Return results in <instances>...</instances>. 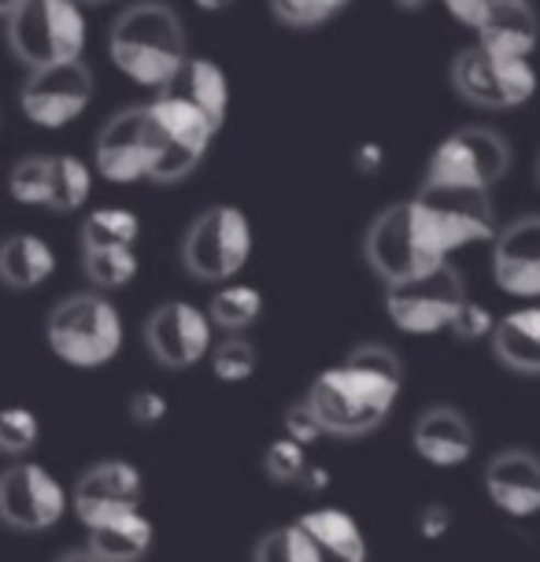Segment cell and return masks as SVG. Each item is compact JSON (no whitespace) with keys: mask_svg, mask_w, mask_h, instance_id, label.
<instances>
[{"mask_svg":"<svg viewBox=\"0 0 540 562\" xmlns=\"http://www.w3.org/2000/svg\"><path fill=\"white\" fill-rule=\"evenodd\" d=\"M400 389L404 363L396 351L385 345H359L348 351L345 363L323 370L304 400L323 422L326 437H363L393 415Z\"/></svg>","mask_w":540,"mask_h":562,"instance_id":"cell-1","label":"cell"},{"mask_svg":"<svg viewBox=\"0 0 540 562\" xmlns=\"http://www.w3.org/2000/svg\"><path fill=\"white\" fill-rule=\"evenodd\" d=\"M108 53H112L115 67L123 70L130 82L164 89L189 56L182 19H178L171 4L142 0V4L126 8L115 19L112 37H108Z\"/></svg>","mask_w":540,"mask_h":562,"instance_id":"cell-2","label":"cell"},{"mask_svg":"<svg viewBox=\"0 0 540 562\" xmlns=\"http://www.w3.org/2000/svg\"><path fill=\"white\" fill-rule=\"evenodd\" d=\"M45 337L67 367L97 370L123 348V315L104 293H75L53 307Z\"/></svg>","mask_w":540,"mask_h":562,"instance_id":"cell-3","label":"cell"},{"mask_svg":"<svg viewBox=\"0 0 540 562\" xmlns=\"http://www.w3.org/2000/svg\"><path fill=\"white\" fill-rule=\"evenodd\" d=\"M8 45L26 67L78 59L86 48V15L78 0H23L8 15Z\"/></svg>","mask_w":540,"mask_h":562,"instance_id":"cell-4","label":"cell"},{"mask_svg":"<svg viewBox=\"0 0 540 562\" xmlns=\"http://www.w3.org/2000/svg\"><path fill=\"white\" fill-rule=\"evenodd\" d=\"M511 167V145L488 126L455 130L429 156L423 189H452V193H488Z\"/></svg>","mask_w":540,"mask_h":562,"instance_id":"cell-5","label":"cell"},{"mask_svg":"<svg viewBox=\"0 0 540 562\" xmlns=\"http://www.w3.org/2000/svg\"><path fill=\"white\" fill-rule=\"evenodd\" d=\"M252 256V223L241 207L215 204L200 211L182 240V263L196 281H223L237 278Z\"/></svg>","mask_w":540,"mask_h":562,"instance_id":"cell-6","label":"cell"},{"mask_svg":"<svg viewBox=\"0 0 540 562\" xmlns=\"http://www.w3.org/2000/svg\"><path fill=\"white\" fill-rule=\"evenodd\" d=\"M463 300H466L463 274L452 267V259H445L441 267L426 270V274L385 285V315L404 334L434 337L448 329Z\"/></svg>","mask_w":540,"mask_h":562,"instance_id":"cell-7","label":"cell"},{"mask_svg":"<svg viewBox=\"0 0 540 562\" xmlns=\"http://www.w3.org/2000/svg\"><path fill=\"white\" fill-rule=\"evenodd\" d=\"M455 93L485 112H511L537 93V70L529 56H499L493 48L470 45L452 64Z\"/></svg>","mask_w":540,"mask_h":562,"instance_id":"cell-8","label":"cell"},{"mask_svg":"<svg viewBox=\"0 0 540 562\" xmlns=\"http://www.w3.org/2000/svg\"><path fill=\"white\" fill-rule=\"evenodd\" d=\"M159 123L153 115V104H137L126 112L112 115L97 137V170L115 186L145 182L153 178L156 156H159Z\"/></svg>","mask_w":540,"mask_h":562,"instance_id":"cell-9","label":"cell"},{"mask_svg":"<svg viewBox=\"0 0 540 562\" xmlns=\"http://www.w3.org/2000/svg\"><path fill=\"white\" fill-rule=\"evenodd\" d=\"M153 115L159 123L164 145H159V156H156V167H153V178H148V182L175 186L204 164V156H207V148H212L218 130L207 123L193 104H185V100H178L171 93H159L153 100Z\"/></svg>","mask_w":540,"mask_h":562,"instance_id":"cell-10","label":"cell"},{"mask_svg":"<svg viewBox=\"0 0 540 562\" xmlns=\"http://www.w3.org/2000/svg\"><path fill=\"white\" fill-rule=\"evenodd\" d=\"M89 100H93V70L82 64V56L48 67H30L23 86V112L30 123L42 130H59L75 123L89 108Z\"/></svg>","mask_w":540,"mask_h":562,"instance_id":"cell-11","label":"cell"},{"mask_svg":"<svg viewBox=\"0 0 540 562\" xmlns=\"http://www.w3.org/2000/svg\"><path fill=\"white\" fill-rule=\"evenodd\" d=\"M67 515V492L42 463H15L0 474V521L23 533L53 529Z\"/></svg>","mask_w":540,"mask_h":562,"instance_id":"cell-12","label":"cell"},{"mask_svg":"<svg viewBox=\"0 0 540 562\" xmlns=\"http://www.w3.org/2000/svg\"><path fill=\"white\" fill-rule=\"evenodd\" d=\"M215 323L207 311H200L185 300L159 304L145 323V345L153 359L167 370H189L212 356Z\"/></svg>","mask_w":540,"mask_h":562,"instance_id":"cell-13","label":"cell"},{"mask_svg":"<svg viewBox=\"0 0 540 562\" xmlns=\"http://www.w3.org/2000/svg\"><path fill=\"white\" fill-rule=\"evenodd\" d=\"M142 496H145L142 470L134 463H123V459H104V463L89 467L86 474L75 481L71 507L78 521L89 529L104 518H115V515H123V510L142 507Z\"/></svg>","mask_w":540,"mask_h":562,"instance_id":"cell-14","label":"cell"},{"mask_svg":"<svg viewBox=\"0 0 540 562\" xmlns=\"http://www.w3.org/2000/svg\"><path fill=\"white\" fill-rule=\"evenodd\" d=\"M496 285L511 296L540 300V215L515 218L493 237Z\"/></svg>","mask_w":540,"mask_h":562,"instance_id":"cell-15","label":"cell"},{"mask_svg":"<svg viewBox=\"0 0 540 562\" xmlns=\"http://www.w3.org/2000/svg\"><path fill=\"white\" fill-rule=\"evenodd\" d=\"M485 492L507 518L540 515V459L526 448H504L485 467Z\"/></svg>","mask_w":540,"mask_h":562,"instance_id":"cell-16","label":"cell"},{"mask_svg":"<svg viewBox=\"0 0 540 562\" xmlns=\"http://www.w3.org/2000/svg\"><path fill=\"white\" fill-rule=\"evenodd\" d=\"M412 445L429 467H463L474 456V426L463 411L437 404L415 418Z\"/></svg>","mask_w":540,"mask_h":562,"instance_id":"cell-17","label":"cell"},{"mask_svg":"<svg viewBox=\"0 0 540 562\" xmlns=\"http://www.w3.org/2000/svg\"><path fill=\"white\" fill-rule=\"evenodd\" d=\"M159 93H171L178 100H185V104H193L215 130H223L226 112H229V78L215 59L185 56L182 67L175 70L171 82L159 89Z\"/></svg>","mask_w":540,"mask_h":562,"instance_id":"cell-18","label":"cell"},{"mask_svg":"<svg viewBox=\"0 0 540 562\" xmlns=\"http://www.w3.org/2000/svg\"><path fill=\"white\" fill-rule=\"evenodd\" d=\"M477 45L493 48L499 56H529L540 42V19L529 8V0H511V4L488 12L474 26Z\"/></svg>","mask_w":540,"mask_h":562,"instance_id":"cell-19","label":"cell"},{"mask_svg":"<svg viewBox=\"0 0 540 562\" xmlns=\"http://www.w3.org/2000/svg\"><path fill=\"white\" fill-rule=\"evenodd\" d=\"M148 548H153V521L142 515V507L89 526L93 562H137L148 555Z\"/></svg>","mask_w":540,"mask_h":562,"instance_id":"cell-20","label":"cell"},{"mask_svg":"<svg viewBox=\"0 0 540 562\" xmlns=\"http://www.w3.org/2000/svg\"><path fill=\"white\" fill-rule=\"evenodd\" d=\"M496 359L515 374H540V307H518L493 326Z\"/></svg>","mask_w":540,"mask_h":562,"instance_id":"cell-21","label":"cell"},{"mask_svg":"<svg viewBox=\"0 0 540 562\" xmlns=\"http://www.w3.org/2000/svg\"><path fill=\"white\" fill-rule=\"evenodd\" d=\"M56 252L37 234H12L0 240V281L12 289H37L53 278Z\"/></svg>","mask_w":540,"mask_h":562,"instance_id":"cell-22","label":"cell"},{"mask_svg":"<svg viewBox=\"0 0 540 562\" xmlns=\"http://www.w3.org/2000/svg\"><path fill=\"white\" fill-rule=\"evenodd\" d=\"M300 526L315 537L323 559L337 562H363L367 559V537L359 529V521L341 507H315L300 518Z\"/></svg>","mask_w":540,"mask_h":562,"instance_id":"cell-23","label":"cell"},{"mask_svg":"<svg viewBox=\"0 0 540 562\" xmlns=\"http://www.w3.org/2000/svg\"><path fill=\"white\" fill-rule=\"evenodd\" d=\"M93 193V170H89L78 156H48V204L67 215L78 211Z\"/></svg>","mask_w":540,"mask_h":562,"instance_id":"cell-24","label":"cell"},{"mask_svg":"<svg viewBox=\"0 0 540 562\" xmlns=\"http://www.w3.org/2000/svg\"><path fill=\"white\" fill-rule=\"evenodd\" d=\"M142 218L126 207H97L82 223V248H134Z\"/></svg>","mask_w":540,"mask_h":562,"instance_id":"cell-25","label":"cell"},{"mask_svg":"<svg viewBox=\"0 0 540 562\" xmlns=\"http://www.w3.org/2000/svg\"><path fill=\"white\" fill-rule=\"evenodd\" d=\"M212 323L218 329H229V334H241L263 315V293L252 285H237L234 278L223 281V289L212 296V307H207Z\"/></svg>","mask_w":540,"mask_h":562,"instance_id":"cell-26","label":"cell"},{"mask_svg":"<svg viewBox=\"0 0 540 562\" xmlns=\"http://www.w3.org/2000/svg\"><path fill=\"white\" fill-rule=\"evenodd\" d=\"M252 559H259V562H323V551H318L315 537L307 533L296 518V521H289V526L270 529L267 537H259Z\"/></svg>","mask_w":540,"mask_h":562,"instance_id":"cell-27","label":"cell"},{"mask_svg":"<svg viewBox=\"0 0 540 562\" xmlns=\"http://www.w3.org/2000/svg\"><path fill=\"white\" fill-rule=\"evenodd\" d=\"M82 267L97 289H123L137 278L142 259L134 248H82Z\"/></svg>","mask_w":540,"mask_h":562,"instance_id":"cell-28","label":"cell"},{"mask_svg":"<svg viewBox=\"0 0 540 562\" xmlns=\"http://www.w3.org/2000/svg\"><path fill=\"white\" fill-rule=\"evenodd\" d=\"M42 440V422L30 407H0V451L26 456Z\"/></svg>","mask_w":540,"mask_h":562,"instance_id":"cell-29","label":"cell"},{"mask_svg":"<svg viewBox=\"0 0 540 562\" xmlns=\"http://www.w3.org/2000/svg\"><path fill=\"white\" fill-rule=\"evenodd\" d=\"M348 4H352V0H270V12H274L278 23L307 30V26L329 23V19L337 12H345Z\"/></svg>","mask_w":540,"mask_h":562,"instance_id":"cell-30","label":"cell"},{"mask_svg":"<svg viewBox=\"0 0 540 562\" xmlns=\"http://www.w3.org/2000/svg\"><path fill=\"white\" fill-rule=\"evenodd\" d=\"M8 189L19 204L30 207H45L48 204V156H26L12 167Z\"/></svg>","mask_w":540,"mask_h":562,"instance_id":"cell-31","label":"cell"},{"mask_svg":"<svg viewBox=\"0 0 540 562\" xmlns=\"http://www.w3.org/2000/svg\"><path fill=\"white\" fill-rule=\"evenodd\" d=\"M259 367V351L252 340L245 337H229L218 348H212V370L223 381H248Z\"/></svg>","mask_w":540,"mask_h":562,"instance_id":"cell-32","label":"cell"},{"mask_svg":"<svg viewBox=\"0 0 540 562\" xmlns=\"http://www.w3.org/2000/svg\"><path fill=\"white\" fill-rule=\"evenodd\" d=\"M307 467V456H304V445H296L293 437H282L267 448L263 456V470L274 485H300V474Z\"/></svg>","mask_w":540,"mask_h":562,"instance_id":"cell-33","label":"cell"},{"mask_svg":"<svg viewBox=\"0 0 540 562\" xmlns=\"http://www.w3.org/2000/svg\"><path fill=\"white\" fill-rule=\"evenodd\" d=\"M493 326H496L493 311L482 307V304H474V300H463V304H459V311H455V318L448 323V329L455 334V340H466V345L493 337Z\"/></svg>","mask_w":540,"mask_h":562,"instance_id":"cell-34","label":"cell"},{"mask_svg":"<svg viewBox=\"0 0 540 562\" xmlns=\"http://www.w3.org/2000/svg\"><path fill=\"white\" fill-rule=\"evenodd\" d=\"M282 426H285V437H293L296 445H315V440H323L326 437V429H323V422L315 418V411L307 407V400H300V404H293L285 411V418H282Z\"/></svg>","mask_w":540,"mask_h":562,"instance_id":"cell-35","label":"cell"},{"mask_svg":"<svg viewBox=\"0 0 540 562\" xmlns=\"http://www.w3.org/2000/svg\"><path fill=\"white\" fill-rule=\"evenodd\" d=\"M130 418H134L137 426H159V422L167 418V400L153 393V389H142V393L130 396Z\"/></svg>","mask_w":540,"mask_h":562,"instance_id":"cell-36","label":"cell"},{"mask_svg":"<svg viewBox=\"0 0 540 562\" xmlns=\"http://www.w3.org/2000/svg\"><path fill=\"white\" fill-rule=\"evenodd\" d=\"M441 4L448 8V15L474 30L488 12H496V8H504V4H511V0H441Z\"/></svg>","mask_w":540,"mask_h":562,"instance_id":"cell-37","label":"cell"},{"mask_svg":"<svg viewBox=\"0 0 540 562\" xmlns=\"http://www.w3.org/2000/svg\"><path fill=\"white\" fill-rule=\"evenodd\" d=\"M448 529H452V510L445 504L423 507V515H418V533L426 540H441V537H448Z\"/></svg>","mask_w":540,"mask_h":562,"instance_id":"cell-38","label":"cell"},{"mask_svg":"<svg viewBox=\"0 0 540 562\" xmlns=\"http://www.w3.org/2000/svg\"><path fill=\"white\" fill-rule=\"evenodd\" d=\"M385 167V153H382V145H359L356 148V170L359 175H378V170Z\"/></svg>","mask_w":540,"mask_h":562,"instance_id":"cell-39","label":"cell"},{"mask_svg":"<svg viewBox=\"0 0 540 562\" xmlns=\"http://www.w3.org/2000/svg\"><path fill=\"white\" fill-rule=\"evenodd\" d=\"M300 485H304L307 492H326L329 488V470L318 467V463H307L304 474H300Z\"/></svg>","mask_w":540,"mask_h":562,"instance_id":"cell-40","label":"cell"},{"mask_svg":"<svg viewBox=\"0 0 540 562\" xmlns=\"http://www.w3.org/2000/svg\"><path fill=\"white\" fill-rule=\"evenodd\" d=\"M196 4L204 8V12H223V8H229L234 0H196Z\"/></svg>","mask_w":540,"mask_h":562,"instance_id":"cell-41","label":"cell"},{"mask_svg":"<svg viewBox=\"0 0 540 562\" xmlns=\"http://www.w3.org/2000/svg\"><path fill=\"white\" fill-rule=\"evenodd\" d=\"M400 8H404V12H418V8H426L429 0H396Z\"/></svg>","mask_w":540,"mask_h":562,"instance_id":"cell-42","label":"cell"},{"mask_svg":"<svg viewBox=\"0 0 540 562\" xmlns=\"http://www.w3.org/2000/svg\"><path fill=\"white\" fill-rule=\"evenodd\" d=\"M19 4H23V0H0V15H4V19H8V15H12V12H15V8H19Z\"/></svg>","mask_w":540,"mask_h":562,"instance_id":"cell-43","label":"cell"},{"mask_svg":"<svg viewBox=\"0 0 540 562\" xmlns=\"http://www.w3.org/2000/svg\"><path fill=\"white\" fill-rule=\"evenodd\" d=\"M537 178H540V159H537Z\"/></svg>","mask_w":540,"mask_h":562,"instance_id":"cell-44","label":"cell"}]
</instances>
